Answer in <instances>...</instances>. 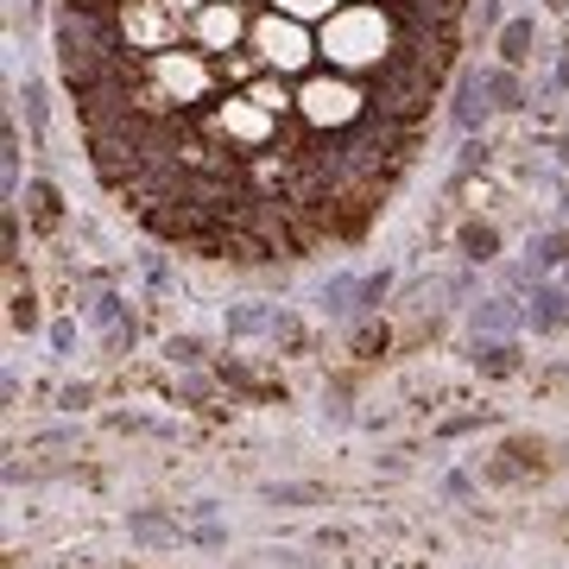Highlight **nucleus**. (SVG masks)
I'll use <instances>...</instances> for the list:
<instances>
[{"label":"nucleus","mask_w":569,"mask_h":569,"mask_svg":"<svg viewBox=\"0 0 569 569\" xmlns=\"http://www.w3.org/2000/svg\"><path fill=\"white\" fill-rule=\"evenodd\" d=\"M545 7H550V13H569V0H545Z\"/></svg>","instance_id":"obj_33"},{"label":"nucleus","mask_w":569,"mask_h":569,"mask_svg":"<svg viewBox=\"0 0 569 569\" xmlns=\"http://www.w3.org/2000/svg\"><path fill=\"white\" fill-rule=\"evenodd\" d=\"M260 500H266V507H284V512H291V507H317L323 493L310 488V481H266Z\"/></svg>","instance_id":"obj_19"},{"label":"nucleus","mask_w":569,"mask_h":569,"mask_svg":"<svg viewBox=\"0 0 569 569\" xmlns=\"http://www.w3.org/2000/svg\"><path fill=\"white\" fill-rule=\"evenodd\" d=\"M475 367L481 373H512L519 367V342L512 336H475Z\"/></svg>","instance_id":"obj_18"},{"label":"nucleus","mask_w":569,"mask_h":569,"mask_svg":"<svg viewBox=\"0 0 569 569\" xmlns=\"http://www.w3.org/2000/svg\"><path fill=\"white\" fill-rule=\"evenodd\" d=\"M197 127H203L209 140H222L228 152H241V159L272 152V146H284V133H291V121H279L272 108H260L247 89H222V96L197 114Z\"/></svg>","instance_id":"obj_3"},{"label":"nucleus","mask_w":569,"mask_h":569,"mask_svg":"<svg viewBox=\"0 0 569 569\" xmlns=\"http://www.w3.org/2000/svg\"><path fill=\"white\" fill-rule=\"evenodd\" d=\"M127 531H133L140 545H178V526H171L164 512H127Z\"/></svg>","instance_id":"obj_21"},{"label":"nucleus","mask_w":569,"mask_h":569,"mask_svg":"<svg viewBox=\"0 0 569 569\" xmlns=\"http://www.w3.org/2000/svg\"><path fill=\"white\" fill-rule=\"evenodd\" d=\"M13 108L26 114V133H32V146L44 152V140H51V89H44V77H13Z\"/></svg>","instance_id":"obj_10"},{"label":"nucleus","mask_w":569,"mask_h":569,"mask_svg":"<svg viewBox=\"0 0 569 569\" xmlns=\"http://www.w3.org/2000/svg\"><path fill=\"white\" fill-rule=\"evenodd\" d=\"M456 247H462L468 266H493L500 260V228L493 222H462L456 228Z\"/></svg>","instance_id":"obj_17"},{"label":"nucleus","mask_w":569,"mask_h":569,"mask_svg":"<svg viewBox=\"0 0 569 569\" xmlns=\"http://www.w3.org/2000/svg\"><path fill=\"white\" fill-rule=\"evenodd\" d=\"M493 51H500L493 63H507V70H531V58H538V26H531V13H512V20L493 32Z\"/></svg>","instance_id":"obj_13"},{"label":"nucleus","mask_w":569,"mask_h":569,"mask_svg":"<svg viewBox=\"0 0 569 569\" xmlns=\"http://www.w3.org/2000/svg\"><path fill=\"white\" fill-rule=\"evenodd\" d=\"M114 20H121V39L133 58H152V51H171V44H183V13H171L164 0H121L114 7Z\"/></svg>","instance_id":"obj_6"},{"label":"nucleus","mask_w":569,"mask_h":569,"mask_svg":"<svg viewBox=\"0 0 569 569\" xmlns=\"http://www.w3.org/2000/svg\"><path fill=\"white\" fill-rule=\"evenodd\" d=\"M557 159H563V164H569V133H563V140H557Z\"/></svg>","instance_id":"obj_32"},{"label":"nucleus","mask_w":569,"mask_h":569,"mask_svg":"<svg viewBox=\"0 0 569 569\" xmlns=\"http://www.w3.org/2000/svg\"><path fill=\"white\" fill-rule=\"evenodd\" d=\"M279 310L284 305H228V336H234V342H272V329H279Z\"/></svg>","instance_id":"obj_14"},{"label":"nucleus","mask_w":569,"mask_h":569,"mask_svg":"<svg viewBox=\"0 0 569 569\" xmlns=\"http://www.w3.org/2000/svg\"><path fill=\"white\" fill-rule=\"evenodd\" d=\"M449 121H456V133H462V140H475V133L493 121L488 89H481V63H468L462 77H456V89H449Z\"/></svg>","instance_id":"obj_8"},{"label":"nucleus","mask_w":569,"mask_h":569,"mask_svg":"<svg viewBox=\"0 0 569 569\" xmlns=\"http://www.w3.org/2000/svg\"><path fill=\"white\" fill-rule=\"evenodd\" d=\"M481 89H488V108H493V114H519V108H531L526 70H507V63H481Z\"/></svg>","instance_id":"obj_12"},{"label":"nucleus","mask_w":569,"mask_h":569,"mask_svg":"<svg viewBox=\"0 0 569 569\" xmlns=\"http://www.w3.org/2000/svg\"><path fill=\"white\" fill-rule=\"evenodd\" d=\"M550 89L569 96V44H557V63H550Z\"/></svg>","instance_id":"obj_27"},{"label":"nucleus","mask_w":569,"mask_h":569,"mask_svg":"<svg viewBox=\"0 0 569 569\" xmlns=\"http://www.w3.org/2000/svg\"><path fill=\"white\" fill-rule=\"evenodd\" d=\"M443 493H449V500H475V481H468V475H449Z\"/></svg>","instance_id":"obj_29"},{"label":"nucleus","mask_w":569,"mask_h":569,"mask_svg":"<svg viewBox=\"0 0 569 569\" xmlns=\"http://www.w3.org/2000/svg\"><path fill=\"white\" fill-rule=\"evenodd\" d=\"M247 44L260 51V63L272 70V77L284 82H305L310 70H323V51H317V26L291 20V13H279V7H266L253 13V32H247Z\"/></svg>","instance_id":"obj_4"},{"label":"nucleus","mask_w":569,"mask_h":569,"mask_svg":"<svg viewBox=\"0 0 569 569\" xmlns=\"http://www.w3.org/2000/svg\"><path fill=\"white\" fill-rule=\"evenodd\" d=\"M563 380H569V367H563Z\"/></svg>","instance_id":"obj_35"},{"label":"nucleus","mask_w":569,"mask_h":569,"mask_svg":"<svg viewBox=\"0 0 569 569\" xmlns=\"http://www.w3.org/2000/svg\"><path fill=\"white\" fill-rule=\"evenodd\" d=\"M387 291H392V272H387V266H380V272H361V317H380ZM361 317H355V323H361Z\"/></svg>","instance_id":"obj_23"},{"label":"nucleus","mask_w":569,"mask_h":569,"mask_svg":"<svg viewBox=\"0 0 569 569\" xmlns=\"http://www.w3.org/2000/svg\"><path fill=\"white\" fill-rule=\"evenodd\" d=\"M26 203H32V216H39L44 228L63 222V197H58V183H51V178H32V183H26Z\"/></svg>","instance_id":"obj_20"},{"label":"nucleus","mask_w":569,"mask_h":569,"mask_svg":"<svg viewBox=\"0 0 569 569\" xmlns=\"http://www.w3.org/2000/svg\"><path fill=\"white\" fill-rule=\"evenodd\" d=\"M563 284H569V266H563Z\"/></svg>","instance_id":"obj_34"},{"label":"nucleus","mask_w":569,"mask_h":569,"mask_svg":"<svg viewBox=\"0 0 569 569\" xmlns=\"http://www.w3.org/2000/svg\"><path fill=\"white\" fill-rule=\"evenodd\" d=\"M82 323L89 329H102L108 336V348H114V355H127V348H133V336H140V323H133V310H127V298L121 291H89V298H82Z\"/></svg>","instance_id":"obj_7"},{"label":"nucleus","mask_w":569,"mask_h":569,"mask_svg":"<svg viewBox=\"0 0 569 569\" xmlns=\"http://www.w3.org/2000/svg\"><path fill=\"white\" fill-rule=\"evenodd\" d=\"M253 13H260V0H209L203 13H190L183 44H197V51H209V58H228V51H241L247 44Z\"/></svg>","instance_id":"obj_5"},{"label":"nucleus","mask_w":569,"mask_h":569,"mask_svg":"<svg viewBox=\"0 0 569 569\" xmlns=\"http://www.w3.org/2000/svg\"><path fill=\"white\" fill-rule=\"evenodd\" d=\"M323 310L336 317V323H355L361 317V272H336V279H323Z\"/></svg>","instance_id":"obj_16"},{"label":"nucleus","mask_w":569,"mask_h":569,"mask_svg":"<svg viewBox=\"0 0 569 569\" xmlns=\"http://www.w3.org/2000/svg\"><path fill=\"white\" fill-rule=\"evenodd\" d=\"M526 323L538 329V336H563V329H569V284L531 279V291H526Z\"/></svg>","instance_id":"obj_9"},{"label":"nucleus","mask_w":569,"mask_h":569,"mask_svg":"<svg viewBox=\"0 0 569 569\" xmlns=\"http://www.w3.org/2000/svg\"><path fill=\"white\" fill-rule=\"evenodd\" d=\"M367 121H373V82L342 77L329 63L298 82V133H310V140H348Z\"/></svg>","instance_id":"obj_2"},{"label":"nucleus","mask_w":569,"mask_h":569,"mask_svg":"<svg viewBox=\"0 0 569 569\" xmlns=\"http://www.w3.org/2000/svg\"><path fill=\"white\" fill-rule=\"evenodd\" d=\"M526 266L538 272V279L563 272V266H569V228H538V234L526 241Z\"/></svg>","instance_id":"obj_15"},{"label":"nucleus","mask_w":569,"mask_h":569,"mask_svg":"<svg viewBox=\"0 0 569 569\" xmlns=\"http://www.w3.org/2000/svg\"><path fill=\"white\" fill-rule=\"evenodd\" d=\"M164 7H171V13H183V20H190V13H203L209 0H164Z\"/></svg>","instance_id":"obj_30"},{"label":"nucleus","mask_w":569,"mask_h":569,"mask_svg":"<svg viewBox=\"0 0 569 569\" xmlns=\"http://www.w3.org/2000/svg\"><path fill=\"white\" fill-rule=\"evenodd\" d=\"M557 203H563V228H569V183H563V190H557Z\"/></svg>","instance_id":"obj_31"},{"label":"nucleus","mask_w":569,"mask_h":569,"mask_svg":"<svg viewBox=\"0 0 569 569\" xmlns=\"http://www.w3.org/2000/svg\"><path fill=\"white\" fill-rule=\"evenodd\" d=\"M39 323V305H32V291H13V329H32Z\"/></svg>","instance_id":"obj_26"},{"label":"nucleus","mask_w":569,"mask_h":569,"mask_svg":"<svg viewBox=\"0 0 569 569\" xmlns=\"http://www.w3.org/2000/svg\"><path fill=\"white\" fill-rule=\"evenodd\" d=\"M164 361L178 367V373H197V367H209V348L197 342V336H171V342H164Z\"/></svg>","instance_id":"obj_22"},{"label":"nucleus","mask_w":569,"mask_h":569,"mask_svg":"<svg viewBox=\"0 0 569 569\" xmlns=\"http://www.w3.org/2000/svg\"><path fill=\"white\" fill-rule=\"evenodd\" d=\"M266 7H279V13H291V20H305V26H323L342 0H266Z\"/></svg>","instance_id":"obj_24"},{"label":"nucleus","mask_w":569,"mask_h":569,"mask_svg":"<svg viewBox=\"0 0 569 569\" xmlns=\"http://www.w3.org/2000/svg\"><path fill=\"white\" fill-rule=\"evenodd\" d=\"M411 44V26L399 13V0H342L323 26H317V51H323L329 70L342 77H361L373 82L387 63L406 58Z\"/></svg>","instance_id":"obj_1"},{"label":"nucleus","mask_w":569,"mask_h":569,"mask_svg":"<svg viewBox=\"0 0 569 569\" xmlns=\"http://www.w3.org/2000/svg\"><path fill=\"white\" fill-rule=\"evenodd\" d=\"M468 329H475V336H519V329H526V305H519L512 291L481 298V305L468 310Z\"/></svg>","instance_id":"obj_11"},{"label":"nucleus","mask_w":569,"mask_h":569,"mask_svg":"<svg viewBox=\"0 0 569 569\" xmlns=\"http://www.w3.org/2000/svg\"><path fill=\"white\" fill-rule=\"evenodd\" d=\"M355 348H361V361H373V348H387V323L373 329V323L361 317V336H355Z\"/></svg>","instance_id":"obj_25"},{"label":"nucleus","mask_w":569,"mask_h":569,"mask_svg":"<svg viewBox=\"0 0 569 569\" xmlns=\"http://www.w3.org/2000/svg\"><path fill=\"white\" fill-rule=\"evenodd\" d=\"M51 348H58V355H70V348H77V323H70V317H58V323H51Z\"/></svg>","instance_id":"obj_28"}]
</instances>
